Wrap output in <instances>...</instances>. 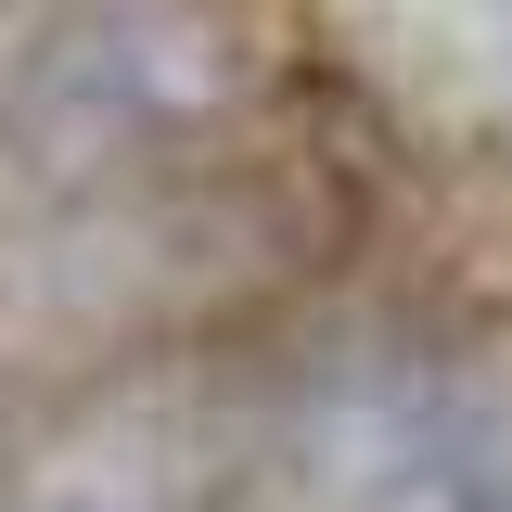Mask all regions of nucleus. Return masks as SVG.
Here are the masks:
<instances>
[{
    "label": "nucleus",
    "instance_id": "f03ea898",
    "mask_svg": "<svg viewBox=\"0 0 512 512\" xmlns=\"http://www.w3.org/2000/svg\"><path fill=\"white\" fill-rule=\"evenodd\" d=\"M461 512H512V461H500V474H474V487H461Z\"/></svg>",
    "mask_w": 512,
    "mask_h": 512
},
{
    "label": "nucleus",
    "instance_id": "f257e3e1",
    "mask_svg": "<svg viewBox=\"0 0 512 512\" xmlns=\"http://www.w3.org/2000/svg\"><path fill=\"white\" fill-rule=\"evenodd\" d=\"M218 90H231V39L192 0H90V13L39 26V52L13 64L0 141L26 180H103L141 141L192 128Z\"/></svg>",
    "mask_w": 512,
    "mask_h": 512
}]
</instances>
